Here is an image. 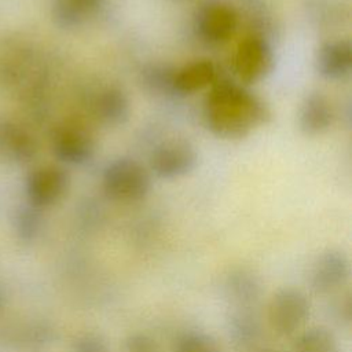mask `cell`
<instances>
[{"label": "cell", "instance_id": "cell-7", "mask_svg": "<svg viewBox=\"0 0 352 352\" xmlns=\"http://www.w3.org/2000/svg\"><path fill=\"white\" fill-rule=\"evenodd\" d=\"M33 47L25 37H0V88H12L23 82L33 67Z\"/></svg>", "mask_w": 352, "mask_h": 352}, {"label": "cell", "instance_id": "cell-16", "mask_svg": "<svg viewBox=\"0 0 352 352\" xmlns=\"http://www.w3.org/2000/svg\"><path fill=\"white\" fill-rule=\"evenodd\" d=\"M216 81V67L208 59H198L175 70L173 94L190 95Z\"/></svg>", "mask_w": 352, "mask_h": 352}, {"label": "cell", "instance_id": "cell-6", "mask_svg": "<svg viewBox=\"0 0 352 352\" xmlns=\"http://www.w3.org/2000/svg\"><path fill=\"white\" fill-rule=\"evenodd\" d=\"M198 162L195 147L184 139H172L157 146L150 157L151 172L165 180L191 173Z\"/></svg>", "mask_w": 352, "mask_h": 352}, {"label": "cell", "instance_id": "cell-9", "mask_svg": "<svg viewBox=\"0 0 352 352\" xmlns=\"http://www.w3.org/2000/svg\"><path fill=\"white\" fill-rule=\"evenodd\" d=\"M69 187L67 172L56 165L36 168L26 177V195L30 205L44 209L55 205Z\"/></svg>", "mask_w": 352, "mask_h": 352}, {"label": "cell", "instance_id": "cell-12", "mask_svg": "<svg viewBox=\"0 0 352 352\" xmlns=\"http://www.w3.org/2000/svg\"><path fill=\"white\" fill-rule=\"evenodd\" d=\"M316 72L326 80L338 81L351 74L352 44L346 38L329 40L320 44L315 58Z\"/></svg>", "mask_w": 352, "mask_h": 352}, {"label": "cell", "instance_id": "cell-25", "mask_svg": "<svg viewBox=\"0 0 352 352\" xmlns=\"http://www.w3.org/2000/svg\"><path fill=\"white\" fill-rule=\"evenodd\" d=\"M351 309H352V304H351V294L346 292L345 294H342L337 301H334L331 312L334 319L344 326H349L351 323Z\"/></svg>", "mask_w": 352, "mask_h": 352}, {"label": "cell", "instance_id": "cell-13", "mask_svg": "<svg viewBox=\"0 0 352 352\" xmlns=\"http://www.w3.org/2000/svg\"><path fill=\"white\" fill-rule=\"evenodd\" d=\"M223 290L235 308H253L263 296V283L252 270L236 267L227 272Z\"/></svg>", "mask_w": 352, "mask_h": 352}, {"label": "cell", "instance_id": "cell-18", "mask_svg": "<svg viewBox=\"0 0 352 352\" xmlns=\"http://www.w3.org/2000/svg\"><path fill=\"white\" fill-rule=\"evenodd\" d=\"M103 0H52L51 15L60 29H74L94 16Z\"/></svg>", "mask_w": 352, "mask_h": 352}, {"label": "cell", "instance_id": "cell-19", "mask_svg": "<svg viewBox=\"0 0 352 352\" xmlns=\"http://www.w3.org/2000/svg\"><path fill=\"white\" fill-rule=\"evenodd\" d=\"M293 352H340V348L333 331L324 326H312L298 333Z\"/></svg>", "mask_w": 352, "mask_h": 352}, {"label": "cell", "instance_id": "cell-11", "mask_svg": "<svg viewBox=\"0 0 352 352\" xmlns=\"http://www.w3.org/2000/svg\"><path fill=\"white\" fill-rule=\"evenodd\" d=\"M38 151L34 135L23 125L0 117V161L12 165L30 162Z\"/></svg>", "mask_w": 352, "mask_h": 352}, {"label": "cell", "instance_id": "cell-2", "mask_svg": "<svg viewBox=\"0 0 352 352\" xmlns=\"http://www.w3.org/2000/svg\"><path fill=\"white\" fill-rule=\"evenodd\" d=\"M102 186L107 198L122 202H139L150 192L148 170L136 160L120 157L110 161L102 173Z\"/></svg>", "mask_w": 352, "mask_h": 352}, {"label": "cell", "instance_id": "cell-14", "mask_svg": "<svg viewBox=\"0 0 352 352\" xmlns=\"http://www.w3.org/2000/svg\"><path fill=\"white\" fill-rule=\"evenodd\" d=\"M333 122V107L330 100L320 92L305 96L298 111L300 131L308 136L320 135Z\"/></svg>", "mask_w": 352, "mask_h": 352}, {"label": "cell", "instance_id": "cell-4", "mask_svg": "<svg viewBox=\"0 0 352 352\" xmlns=\"http://www.w3.org/2000/svg\"><path fill=\"white\" fill-rule=\"evenodd\" d=\"M238 26L235 8L224 0H204L194 11L195 36L209 45L227 43Z\"/></svg>", "mask_w": 352, "mask_h": 352}, {"label": "cell", "instance_id": "cell-15", "mask_svg": "<svg viewBox=\"0 0 352 352\" xmlns=\"http://www.w3.org/2000/svg\"><path fill=\"white\" fill-rule=\"evenodd\" d=\"M263 334V326L253 308H235L227 318V336L235 348L254 346Z\"/></svg>", "mask_w": 352, "mask_h": 352}, {"label": "cell", "instance_id": "cell-17", "mask_svg": "<svg viewBox=\"0 0 352 352\" xmlns=\"http://www.w3.org/2000/svg\"><path fill=\"white\" fill-rule=\"evenodd\" d=\"M95 114L106 125L118 126L131 117V102L128 95L118 87L102 89L95 99Z\"/></svg>", "mask_w": 352, "mask_h": 352}, {"label": "cell", "instance_id": "cell-20", "mask_svg": "<svg viewBox=\"0 0 352 352\" xmlns=\"http://www.w3.org/2000/svg\"><path fill=\"white\" fill-rule=\"evenodd\" d=\"M172 352H221V346L209 333L187 330L176 337Z\"/></svg>", "mask_w": 352, "mask_h": 352}, {"label": "cell", "instance_id": "cell-21", "mask_svg": "<svg viewBox=\"0 0 352 352\" xmlns=\"http://www.w3.org/2000/svg\"><path fill=\"white\" fill-rule=\"evenodd\" d=\"M40 210L41 209L29 204L26 206L19 208L16 212V217H15L16 232L19 238L23 239L25 242H32L40 234L41 224H43Z\"/></svg>", "mask_w": 352, "mask_h": 352}, {"label": "cell", "instance_id": "cell-10", "mask_svg": "<svg viewBox=\"0 0 352 352\" xmlns=\"http://www.w3.org/2000/svg\"><path fill=\"white\" fill-rule=\"evenodd\" d=\"M51 147L56 160L67 165H85L95 155V142L89 133L70 124L52 131Z\"/></svg>", "mask_w": 352, "mask_h": 352}, {"label": "cell", "instance_id": "cell-23", "mask_svg": "<svg viewBox=\"0 0 352 352\" xmlns=\"http://www.w3.org/2000/svg\"><path fill=\"white\" fill-rule=\"evenodd\" d=\"M72 352H111L106 340L94 331L78 334L72 344Z\"/></svg>", "mask_w": 352, "mask_h": 352}, {"label": "cell", "instance_id": "cell-22", "mask_svg": "<svg viewBox=\"0 0 352 352\" xmlns=\"http://www.w3.org/2000/svg\"><path fill=\"white\" fill-rule=\"evenodd\" d=\"M175 70L164 65H150L142 70V81L146 87L160 92H173Z\"/></svg>", "mask_w": 352, "mask_h": 352}, {"label": "cell", "instance_id": "cell-1", "mask_svg": "<svg viewBox=\"0 0 352 352\" xmlns=\"http://www.w3.org/2000/svg\"><path fill=\"white\" fill-rule=\"evenodd\" d=\"M267 118L263 100L230 80L214 81L204 103L208 129L223 139L245 138Z\"/></svg>", "mask_w": 352, "mask_h": 352}, {"label": "cell", "instance_id": "cell-26", "mask_svg": "<svg viewBox=\"0 0 352 352\" xmlns=\"http://www.w3.org/2000/svg\"><path fill=\"white\" fill-rule=\"evenodd\" d=\"M0 311H1V294H0Z\"/></svg>", "mask_w": 352, "mask_h": 352}, {"label": "cell", "instance_id": "cell-3", "mask_svg": "<svg viewBox=\"0 0 352 352\" xmlns=\"http://www.w3.org/2000/svg\"><path fill=\"white\" fill-rule=\"evenodd\" d=\"M311 315V302L304 292L282 287L274 293L267 307L270 327L280 337L292 336L302 329Z\"/></svg>", "mask_w": 352, "mask_h": 352}, {"label": "cell", "instance_id": "cell-24", "mask_svg": "<svg viewBox=\"0 0 352 352\" xmlns=\"http://www.w3.org/2000/svg\"><path fill=\"white\" fill-rule=\"evenodd\" d=\"M124 352H161V349L150 334L133 331L124 340Z\"/></svg>", "mask_w": 352, "mask_h": 352}, {"label": "cell", "instance_id": "cell-5", "mask_svg": "<svg viewBox=\"0 0 352 352\" xmlns=\"http://www.w3.org/2000/svg\"><path fill=\"white\" fill-rule=\"evenodd\" d=\"M274 67V52L260 34H249L238 44L234 69L243 84H254L265 78Z\"/></svg>", "mask_w": 352, "mask_h": 352}, {"label": "cell", "instance_id": "cell-8", "mask_svg": "<svg viewBox=\"0 0 352 352\" xmlns=\"http://www.w3.org/2000/svg\"><path fill=\"white\" fill-rule=\"evenodd\" d=\"M351 276V260L341 249H326L312 263L309 271L311 287L319 294L338 292Z\"/></svg>", "mask_w": 352, "mask_h": 352}]
</instances>
